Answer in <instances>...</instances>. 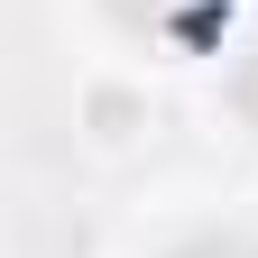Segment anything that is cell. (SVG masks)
<instances>
[{
	"mask_svg": "<svg viewBox=\"0 0 258 258\" xmlns=\"http://www.w3.org/2000/svg\"><path fill=\"white\" fill-rule=\"evenodd\" d=\"M102 10L166 46H212V28H231V0H102Z\"/></svg>",
	"mask_w": 258,
	"mask_h": 258,
	"instance_id": "1",
	"label": "cell"
},
{
	"mask_svg": "<svg viewBox=\"0 0 258 258\" xmlns=\"http://www.w3.org/2000/svg\"><path fill=\"white\" fill-rule=\"evenodd\" d=\"M166 258H258V240H249V231H194V240H175Z\"/></svg>",
	"mask_w": 258,
	"mask_h": 258,
	"instance_id": "2",
	"label": "cell"
},
{
	"mask_svg": "<svg viewBox=\"0 0 258 258\" xmlns=\"http://www.w3.org/2000/svg\"><path fill=\"white\" fill-rule=\"evenodd\" d=\"M231 111L258 129V55H240V74H231Z\"/></svg>",
	"mask_w": 258,
	"mask_h": 258,
	"instance_id": "3",
	"label": "cell"
}]
</instances>
